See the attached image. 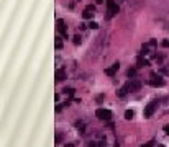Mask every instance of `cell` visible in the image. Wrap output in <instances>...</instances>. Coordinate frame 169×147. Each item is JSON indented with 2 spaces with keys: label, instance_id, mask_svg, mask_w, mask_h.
I'll return each mask as SVG.
<instances>
[{
  "label": "cell",
  "instance_id": "ba28073f",
  "mask_svg": "<svg viewBox=\"0 0 169 147\" xmlns=\"http://www.w3.org/2000/svg\"><path fill=\"white\" fill-rule=\"evenodd\" d=\"M118 69H120V62H113L108 69H105V75H108V77H113V75L118 72Z\"/></svg>",
  "mask_w": 169,
  "mask_h": 147
},
{
  "label": "cell",
  "instance_id": "5b68a950",
  "mask_svg": "<svg viewBox=\"0 0 169 147\" xmlns=\"http://www.w3.org/2000/svg\"><path fill=\"white\" fill-rule=\"evenodd\" d=\"M150 85H151V87H154V88H161V87L166 85V80H164L161 75L153 74V75H151V80H150Z\"/></svg>",
  "mask_w": 169,
  "mask_h": 147
},
{
  "label": "cell",
  "instance_id": "9c48e42d",
  "mask_svg": "<svg viewBox=\"0 0 169 147\" xmlns=\"http://www.w3.org/2000/svg\"><path fill=\"white\" fill-rule=\"evenodd\" d=\"M66 78V69H56V74H54V80L56 82H63Z\"/></svg>",
  "mask_w": 169,
  "mask_h": 147
},
{
  "label": "cell",
  "instance_id": "4316f807",
  "mask_svg": "<svg viewBox=\"0 0 169 147\" xmlns=\"http://www.w3.org/2000/svg\"><path fill=\"white\" fill-rule=\"evenodd\" d=\"M118 2H125V0H118Z\"/></svg>",
  "mask_w": 169,
  "mask_h": 147
},
{
  "label": "cell",
  "instance_id": "9a60e30c",
  "mask_svg": "<svg viewBox=\"0 0 169 147\" xmlns=\"http://www.w3.org/2000/svg\"><path fill=\"white\" fill-rule=\"evenodd\" d=\"M127 75H128V77H130V78H133V77H135V75H136V69H128V72H127Z\"/></svg>",
  "mask_w": 169,
  "mask_h": 147
},
{
  "label": "cell",
  "instance_id": "ac0fdd59",
  "mask_svg": "<svg viewBox=\"0 0 169 147\" xmlns=\"http://www.w3.org/2000/svg\"><path fill=\"white\" fill-rule=\"evenodd\" d=\"M140 147H154V141H150V142H146V144H143Z\"/></svg>",
  "mask_w": 169,
  "mask_h": 147
},
{
  "label": "cell",
  "instance_id": "d4e9b609",
  "mask_svg": "<svg viewBox=\"0 0 169 147\" xmlns=\"http://www.w3.org/2000/svg\"><path fill=\"white\" fill-rule=\"evenodd\" d=\"M64 147H76V142H71V144H67V145H64Z\"/></svg>",
  "mask_w": 169,
  "mask_h": 147
},
{
  "label": "cell",
  "instance_id": "277c9868",
  "mask_svg": "<svg viewBox=\"0 0 169 147\" xmlns=\"http://www.w3.org/2000/svg\"><path fill=\"white\" fill-rule=\"evenodd\" d=\"M95 116H97L100 121H110L112 120V111L105 110V108H97L95 110Z\"/></svg>",
  "mask_w": 169,
  "mask_h": 147
},
{
  "label": "cell",
  "instance_id": "6da1fadb",
  "mask_svg": "<svg viewBox=\"0 0 169 147\" xmlns=\"http://www.w3.org/2000/svg\"><path fill=\"white\" fill-rule=\"evenodd\" d=\"M158 106H159V101H158V100H153V101H150L146 106H144L143 116H144V118H151L153 114L156 113V110H158Z\"/></svg>",
  "mask_w": 169,
  "mask_h": 147
},
{
  "label": "cell",
  "instance_id": "8992f818",
  "mask_svg": "<svg viewBox=\"0 0 169 147\" xmlns=\"http://www.w3.org/2000/svg\"><path fill=\"white\" fill-rule=\"evenodd\" d=\"M56 25H58V31L61 33V36L67 39V26H66V21H64L63 18H59L58 21H56Z\"/></svg>",
  "mask_w": 169,
  "mask_h": 147
},
{
  "label": "cell",
  "instance_id": "8fae6325",
  "mask_svg": "<svg viewBox=\"0 0 169 147\" xmlns=\"http://www.w3.org/2000/svg\"><path fill=\"white\" fill-rule=\"evenodd\" d=\"M133 118H135V111L133 110H127V111H125V120L131 121Z\"/></svg>",
  "mask_w": 169,
  "mask_h": 147
},
{
  "label": "cell",
  "instance_id": "4fadbf2b",
  "mask_svg": "<svg viewBox=\"0 0 169 147\" xmlns=\"http://www.w3.org/2000/svg\"><path fill=\"white\" fill-rule=\"evenodd\" d=\"M54 47L56 49H63V41H61V38H56V41H54Z\"/></svg>",
  "mask_w": 169,
  "mask_h": 147
},
{
  "label": "cell",
  "instance_id": "d6986e66",
  "mask_svg": "<svg viewBox=\"0 0 169 147\" xmlns=\"http://www.w3.org/2000/svg\"><path fill=\"white\" fill-rule=\"evenodd\" d=\"M64 93H67L69 97H72V95H74V88H66V90H64Z\"/></svg>",
  "mask_w": 169,
  "mask_h": 147
},
{
  "label": "cell",
  "instance_id": "3957f363",
  "mask_svg": "<svg viewBox=\"0 0 169 147\" xmlns=\"http://www.w3.org/2000/svg\"><path fill=\"white\" fill-rule=\"evenodd\" d=\"M123 88L127 90L128 93H130V92H131V93H133V92H138V90L141 88V82L136 80V78H131V80H128V82L123 85Z\"/></svg>",
  "mask_w": 169,
  "mask_h": 147
},
{
  "label": "cell",
  "instance_id": "cb8c5ba5",
  "mask_svg": "<svg viewBox=\"0 0 169 147\" xmlns=\"http://www.w3.org/2000/svg\"><path fill=\"white\" fill-rule=\"evenodd\" d=\"M163 129H164V133H166V134H167V136H169V124H166V126H164V128H163Z\"/></svg>",
  "mask_w": 169,
  "mask_h": 147
},
{
  "label": "cell",
  "instance_id": "7a4b0ae2",
  "mask_svg": "<svg viewBox=\"0 0 169 147\" xmlns=\"http://www.w3.org/2000/svg\"><path fill=\"white\" fill-rule=\"evenodd\" d=\"M118 10H120V7L115 0H107V20H110L113 15L118 13Z\"/></svg>",
  "mask_w": 169,
  "mask_h": 147
},
{
  "label": "cell",
  "instance_id": "484cf974",
  "mask_svg": "<svg viewBox=\"0 0 169 147\" xmlns=\"http://www.w3.org/2000/svg\"><path fill=\"white\" fill-rule=\"evenodd\" d=\"M94 2H95V3H102L103 0H94Z\"/></svg>",
  "mask_w": 169,
  "mask_h": 147
},
{
  "label": "cell",
  "instance_id": "7402d4cb",
  "mask_svg": "<svg viewBox=\"0 0 169 147\" xmlns=\"http://www.w3.org/2000/svg\"><path fill=\"white\" fill-rule=\"evenodd\" d=\"M148 44H150V46L153 47V46H156V44H158V41H156V39H150V41H148Z\"/></svg>",
  "mask_w": 169,
  "mask_h": 147
},
{
  "label": "cell",
  "instance_id": "ffe728a7",
  "mask_svg": "<svg viewBox=\"0 0 169 147\" xmlns=\"http://www.w3.org/2000/svg\"><path fill=\"white\" fill-rule=\"evenodd\" d=\"M89 28H92V30H97V28H99V23H95V21H90Z\"/></svg>",
  "mask_w": 169,
  "mask_h": 147
},
{
  "label": "cell",
  "instance_id": "e0dca14e",
  "mask_svg": "<svg viewBox=\"0 0 169 147\" xmlns=\"http://www.w3.org/2000/svg\"><path fill=\"white\" fill-rule=\"evenodd\" d=\"M103 98H105V95H102V93H100V95H97V98H95V100H97V103H99V105H102Z\"/></svg>",
  "mask_w": 169,
  "mask_h": 147
},
{
  "label": "cell",
  "instance_id": "5bb4252c",
  "mask_svg": "<svg viewBox=\"0 0 169 147\" xmlns=\"http://www.w3.org/2000/svg\"><path fill=\"white\" fill-rule=\"evenodd\" d=\"M72 43H74V44H76V46H79V44H80V43H82V38H80V36H79V34H76V36H74V38H72Z\"/></svg>",
  "mask_w": 169,
  "mask_h": 147
},
{
  "label": "cell",
  "instance_id": "603a6c76",
  "mask_svg": "<svg viewBox=\"0 0 169 147\" xmlns=\"http://www.w3.org/2000/svg\"><path fill=\"white\" fill-rule=\"evenodd\" d=\"M161 44H163L164 47H169V39H164V41L161 43Z\"/></svg>",
  "mask_w": 169,
  "mask_h": 147
},
{
  "label": "cell",
  "instance_id": "2e32d148",
  "mask_svg": "<svg viewBox=\"0 0 169 147\" xmlns=\"http://www.w3.org/2000/svg\"><path fill=\"white\" fill-rule=\"evenodd\" d=\"M61 141H63V134H61V133H58V134H56V145L61 144Z\"/></svg>",
  "mask_w": 169,
  "mask_h": 147
},
{
  "label": "cell",
  "instance_id": "44dd1931",
  "mask_svg": "<svg viewBox=\"0 0 169 147\" xmlns=\"http://www.w3.org/2000/svg\"><path fill=\"white\" fill-rule=\"evenodd\" d=\"M86 147H99V142L92 141V142H89V145H86Z\"/></svg>",
  "mask_w": 169,
  "mask_h": 147
},
{
  "label": "cell",
  "instance_id": "30bf717a",
  "mask_svg": "<svg viewBox=\"0 0 169 147\" xmlns=\"http://www.w3.org/2000/svg\"><path fill=\"white\" fill-rule=\"evenodd\" d=\"M136 66H138V67H148V66H150V61H148L144 56H138V59H136Z\"/></svg>",
  "mask_w": 169,
  "mask_h": 147
},
{
  "label": "cell",
  "instance_id": "83f0119b",
  "mask_svg": "<svg viewBox=\"0 0 169 147\" xmlns=\"http://www.w3.org/2000/svg\"><path fill=\"white\" fill-rule=\"evenodd\" d=\"M158 147H164V145H158Z\"/></svg>",
  "mask_w": 169,
  "mask_h": 147
},
{
  "label": "cell",
  "instance_id": "7c38bea8",
  "mask_svg": "<svg viewBox=\"0 0 169 147\" xmlns=\"http://www.w3.org/2000/svg\"><path fill=\"white\" fill-rule=\"evenodd\" d=\"M150 54V44H143L141 46V53H140V56H148Z\"/></svg>",
  "mask_w": 169,
  "mask_h": 147
},
{
  "label": "cell",
  "instance_id": "52a82bcc",
  "mask_svg": "<svg viewBox=\"0 0 169 147\" xmlns=\"http://www.w3.org/2000/svg\"><path fill=\"white\" fill-rule=\"evenodd\" d=\"M94 15H95V7L94 5H87L86 8H84V11H82V17L86 20H92Z\"/></svg>",
  "mask_w": 169,
  "mask_h": 147
}]
</instances>
